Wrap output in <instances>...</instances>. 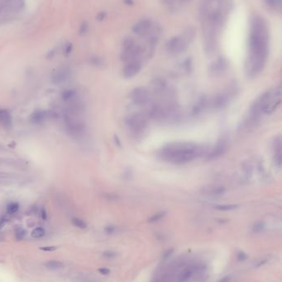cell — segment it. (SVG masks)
<instances>
[{"mask_svg": "<svg viewBox=\"0 0 282 282\" xmlns=\"http://www.w3.org/2000/svg\"><path fill=\"white\" fill-rule=\"evenodd\" d=\"M103 255H104L105 257H107V258H113V257H114V256H116V253H115L114 252H113V251H106V252L104 253Z\"/></svg>", "mask_w": 282, "mask_h": 282, "instance_id": "obj_32", "label": "cell"}, {"mask_svg": "<svg viewBox=\"0 0 282 282\" xmlns=\"http://www.w3.org/2000/svg\"><path fill=\"white\" fill-rule=\"evenodd\" d=\"M238 258L239 260H244L247 258V255L244 253H242V252H240L238 254Z\"/></svg>", "mask_w": 282, "mask_h": 282, "instance_id": "obj_36", "label": "cell"}, {"mask_svg": "<svg viewBox=\"0 0 282 282\" xmlns=\"http://www.w3.org/2000/svg\"><path fill=\"white\" fill-rule=\"evenodd\" d=\"M225 191H226V190L224 187H214L210 188V191H208V194H210V196L218 197V196H223Z\"/></svg>", "mask_w": 282, "mask_h": 282, "instance_id": "obj_22", "label": "cell"}, {"mask_svg": "<svg viewBox=\"0 0 282 282\" xmlns=\"http://www.w3.org/2000/svg\"><path fill=\"white\" fill-rule=\"evenodd\" d=\"M176 1L179 2L180 3H187L188 1H189V0H176Z\"/></svg>", "mask_w": 282, "mask_h": 282, "instance_id": "obj_42", "label": "cell"}, {"mask_svg": "<svg viewBox=\"0 0 282 282\" xmlns=\"http://www.w3.org/2000/svg\"><path fill=\"white\" fill-rule=\"evenodd\" d=\"M40 249L45 252H53L57 249V247H54V246H48V247H41Z\"/></svg>", "mask_w": 282, "mask_h": 282, "instance_id": "obj_33", "label": "cell"}, {"mask_svg": "<svg viewBox=\"0 0 282 282\" xmlns=\"http://www.w3.org/2000/svg\"><path fill=\"white\" fill-rule=\"evenodd\" d=\"M142 69V64L139 60H134L128 62L122 70L123 76L126 78H132L140 72Z\"/></svg>", "mask_w": 282, "mask_h": 282, "instance_id": "obj_9", "label": "cell"}, {"mask_svg": "<svg viewBox=\"0 0 282 282\" xmlns=\"http://www.w3.org/2000/svg\"><path fill=\"white\" fill-rule=\"evenodd\" d=\"M71 222H72L73 225H75L76 227L79 228V229H85L87 228V224H86L83 219L77 218V217L73 218Z\"/></svg>", "mask_w": 282, "mask_h": 282, "instance_id": "obj_23", "label": "cell"}, {"mask_svg": "<svg viewBox=\"0 0 282 282\" xmlns=\"http://www.w3.org/2000/svg\"><path fill=\"white\" fill-rule=\"evenodd\" d=\"M26 235V231L23 229H20L16 232V238L18 239H23Z\"/></svg>", "mask_w": 282, "mask_h": 282, "instance_id": "obj_30", "label": "cell"}, {"mask_svg": "<svg viewBox=\"0 0 282 282\" xmlns=\"http://www.w3.org/2000/svg\"><path fill=\"white\" fill-rule=\"evenodd\" d=\"M45 235V229L41 227H37L35 228L31 233V236L32 238H35V239H39L41 238Z\"/></svg>", "mask_w": 282, "mask_h": 282, "instance_id": "obj_24", "label": "cell"}, {"mask_svg": "<svg viewBox=\"0 0 282 282\" xmlns=\"http://www.w3.org/2000/svg\"><path fill=\"white\" fill-rule=\"evenodd\" d=\"M104 17H105L104 13V12H100L97 18H98V20H102V19L104 18Z\"/></svg>", "mask_w": 282, "mask_h": 282, "instance_id": "obj_39", "label": "cell"}, {"mask_svg": "<svg viewBox=\"0 0 282 282\" xmlns=\"http://www.w3.org/2000/svg\"><path fill=\"white\" fill-rule=\"evenodd\" d=\"M114 139H115V143H116V144H118V146H120V143H119V139H118V136H114Z\"/></svg>", "mask_w": 282, "mask_h": 282, "instance_id": "obj_40", "label": "cell"}, {"mask_svg": "<svg viewBox=\"0 0 282 282\" xmlns=\"http://www.w3.org/2000/svg\"><path fill=\"white\" fill-rule=\"evenodd\" d=\"M73 50V45L71 43H68L66 44V46H65V49H64V54L65 55H69L71 53Z\"/></svg>", "mask_w": 282, "mask_h": 282, "instance_id": "obj_31", "label": "cell"}, {"mask_svg": "<svg viewBox=\"0 0 282 282\" xmlns=\"http://www.w3.org/2000/svg\"><path fill=\"white\" fill-rule=\"evenodd\" d=\"M233 88H235V87H229V89H227V91L217 94L212 101L213 107L215 109H222L226 107L229 101L230 98L233 96L232 94H234V92H233Z\"/></svg>", "mask_w": 282, "mask_h": 282, "instance_id": "obj_8", "label": "cell"}, {"mask_svg": "<svg viewBox=\"0 0 282 282\" xmlns=\"http://www.w3.org/2000/svg\"><path fill=\"white\" fill-rule=\"evenodd\" d=\"M19 210V204L17 202H12L9 205H8L7 206V212L9 215H13V214L17 213Z\"/></svg>", "mask_w": 282, "mask_h": 282, "instance_id": "obj_25", "label": "cell"}, {"mask_svg": "<svg viewBox=\"0 0 282 282\" xmlns=\"http://www.w3.org/2000/svg\"><path fill=\"white\" fill-rule=\"evenodd\" d=\"M268 52L267 29L264 21L254 17L250 36V54L247 63V74L255 76L264 68Z\"/></svg>", "mask_w": 282, "mask_h": 282, "instance_id": "obj_1", "label": "cell"}, {"mask_svg": "<svg viewBox=\"0 0 282 282\" xmlns=\"http://www.w3.org/2000/svg\"><path fill=\"white\" fill-rule=\"evenodd\" d=\"M11 115L5 110H0V122L5 126H9L11 123Z\"/></svg>", "mask_w": 282, "mask_h": 282, "instance_id": "obj_21", "label": "cell"}, {"mask_svg": "<svg viewBox=\"0 0 282 282\" xmlns=\"http://www.w3.org/2000/svg\"><path fill=\"white\" fill-rule=\"evenodd\" d=\"M45 267L47 268V269H49V270H59V269H61V268L64 267V264H63V262H60V261H55V260H51V261H48L45 264Z\"/></svg>", "mask_w": 282, "mask_h": 282, "instance_id": "obj_18", "label": "cell"}, {"mask_svg": "<svg viewBox=\"0 0 282 282\" xmlns=\"http://www.w3.org/2000/svg\"><path fill=\"white\" fill-rule=\"evenodd\" d=\"M143 48L137 45L132 40H126L123 44V49L121 53V60L124 62L137 60L143 54Z\"/></svg>", "mask_w": 282, "mask_h": 282, "instance_id": "obj_5", "label": "cell"}, {"mask_svg": "<svg viewBox=\"0 0 282 282\" xmlns=\"http://www.w3.org/2000/svg\"><path fill=\"white\" fill-rule=\"evenodd\" d=\"M4 225H5V219L3 218H0V229H2Z\"/></svg>", "mask_w": 282, "mask_h": 282, "instance_id": "obj_38", "label": "cell"}, {"mask_svg": "<svg viewBox=\"0 0 282 282\" xmlns=\"http://www.w3.org/2000/svg\"><path fill=\"white\" fill-rule=\"evenodd\" d=\"M114 230H115V229L113 226H108V227L105 229V232L107 233H114Z\"/></svg>", "mask_w": 282, "mask_h": 282, "instance_id": "obj_37", "label": "cell"}, {"mask_svg": "<svg viewBox=\"0 0 282 282\" xmlns=\"http://www.w3.org/2000/svg\"><path fill=\"white\" fill-rule=\"evenodd\" d=\"M70 77V71L68 69H61L53 75L52 83L55 84H63Z\"/></svg>", "mask_w": 282, "mask_h": 282, "instance_id": "obj_13", "label": "cell"}, {"mask_svg": "<svg viewBox=\"0 0 282 282\" xmlns=\"http://www.w3.org/2000/svg\"><path fill=\"white\" fill-rule=\"evenodd\" d=\"M228 280H229V278H228V277H224V279L221 280L220 281H218V282H227V281H228Z\"/></svg>", "mask_w": 282, "mask_h": 282, "instance_id": "obj_41", "label": "cell"}, {"mask_svg": "<svg viewBox=\"0 0 282 282\" xmlns=\"http://www.w3.org/2000/svg\"><path fill=\"white\" fill-rule=\"evenodd\" d=\"M204 153V147L198 144L191 142H176L163 147L159 154L165 161L182 164L195 160Z\"/></svg>", "mask_w": 282, "mask_h": 282, "instance_id": "obj_2", "label": "cell"}, {"mask_svg": "<svg viewBox=\"0 0 282 282\" xmlns=\"http://www.w3.org/2000/svg\"><path fill=\"white\" fill-rule=\"evenodd\" d=\"M99 271L102 274V275H104V276L105 275H108L109 272H110L109 269H108V268H99Z\"/></svg>", "mask_w": 282, "mask_h": 282, "instance_id": "obj_34", "label": "cell"}, {"mask_svg": "<svg viewBox=\"0 0 282 282\" xmlns=\"http://www.w3.org/2000/svg\"><path fill=\"white\" fill-rule=\"evenodd\" d=\"M189 38H190V33H187L185 37L177 36L171 38L166 44V51L171 55H179L185 50Z\"/></svg>", "mask_w": 282, "mask_h": 282, "instance_id": "obj_6", "label": "cell"}, {"mask_svg": "<svg viewBox=\"0 0 282 282\" xmlns=\"http://www.w3.org/2000/svg\"><path fill=\"white\" fill-rule=\"evenodd\" d=\"M207 106V99L205 97H201L198 101H196L195 106L192 108V114L193 115H199L204 112L205 107Z\"/></svg>", "mask_w": 282, "mask_h": 282, "instance_id": "obj_16", "label": "cell"}, {"mask_svg": "<svg viewBox=\"0 0 282 282\" xmlns=\"http://www.w3.org/2000/svg\"><path fill=\"white\" fill-rule=\"evenodd\" d=\"M3 4L11 11L20 12L25 7V0H3Z\"/></svg>", "mask_w": 282, "mask_h": 282, "instance_id": "obj_14", "label": "cell"}, {"mask_svg": "<svg viewBox=\"0 0 282 282\" xmlns=\"http://www.w3.org/2000/svg\"><path fill=\"white\" fill-rule=\"evenodd\" d=\"M41 217L42 219H47V211H46V210H45L44 208H42L41 210Z\"/></svg>", "mask_w": 282, "mask_h": 282, "instance_id": "obj_35", "label": "cell"}, {"mask_svg": "<svg viewBox=\"0 0 282 282\" xmlns=\"http://www.w3.org/2000/svg\"><path fill=\"white\" fill-rule=\"evenodd\" d=\"M256 101L262 110V113H272L281 102L280 88H276L265 92Z\"/></svg>", "mask_w": 282, "mask_h": 282, "instance_id": "obj_3", "label": "cell"}, {"mask_svg": "<svg viewBox=\"0 0 282 282\" xmlns=\"http://www.w3.org/2000/svg\"><path fill=\"white\" fill-rule=\"evenodd\" d=\"M0 12H1V6H0Z\"/></svg>", "mask_w": 282, "mask_h": 282, "instance_id": "obj_43", "label": "cell"}, {"mask_svg": "<svg viewBox=\"0 0 282 282\" xmlns=\"http://www.w3.org/2000/svg\"><path fill=\"white\" fill-rule=\"evenodd\" d=\"M88 27H89V26H88V23L85 22H83L80 24L79 29V35L83 36V35L86 34L88 32Z\"/></svg>", "mask_w": 282, "mask_h": 282, "instance_id": "obj_27", "label": "cell"}, {"mask_svg": "<svg viewBox=\"0 0 282 282\" xmlns=\"http://www.w3.org/2000/svg\"><path fill=\"white\" fill-rule=\"evenodd\" d=\"M252 229L254 232H262V231L264 229V225H263V223L259 222V223L255 224L254 226H253Z\"/></svg>", "mask_w": 282, "mask_h": 282, "instance_id": "obj_28", "label": "cell"}, {"mask_svg": "<svg viewBox=\"0 0 282 282\" xmlns=\"http://www.w3.org/2000/svg\"><path fill=\"white\" fill-rule=\"evenodd\" d=\"M151 28V22L149 20L140 21L139 22L135 24L132 28V31L135 34L138 36H145L147 35Z\"/></svg>", "mask_w": 282, "mask_h": 282, "instance_id": "obj_11", "label": "cell"}, {"mask_svg": "<svg viewBox=\"0 0 282 282\" xmlns=\"http://www.w3.org/2000/svg\"><path fill=\"white\" fill-rule=\"evenodd\" d=\"M281 137L280 136H277L275 139V141L273 143V150H274V160L275 163L278 166L280 167L281 166Z\"/></svg>", "mask_w": 282, "mask_h": 282, "instance_id": "obj_12", "label": "cell"}, {"mask_svg": "<svg viewBox=\"0 0 282 282\" xmlns=\"http://www.w3.org/2000/svg\"><path fill=\"white\" fill-rule=\"evenodd\" d=\"M76 95H77V92H76V90L68 89L62 92L61 98L64 101H72L73 99L76 98Z\"/></svg>", "mask_w": 282, "mask_h": 282, "instance_id": "obj_19", "label": "cell"}, {"mask_svg": "<svg viewBox=\"0 0 282 282\" xmlns=\"http://www.w3.org/2000/svg\"><path fill=\"white\" fill-rule=\"evenodd\" d=\"M125 124L129 133L134 136L143 135L147 126L146 115L141 112H134L127 115Z\"/></svg>", "mask_w": 282, "mask_h": 282, "instance_id": "obj_4", "label": "cell"}, {"mask_svg": "<svg viewBox=\"0 0 282 282\" xmlns=\"http://www.w3.org/2000/svg\"><path fill=\"white\" fill-rule=\"evenodd\" d=\"M47 115V112L45 111H36L31 115V121L34 124H41L46 121Z\"/></svg>", "mask_w": 282, "mask_h": 282, "instance_id": "obj_17", "label": "cell"}, {"mask_svg": "<svg viewBox=\"0 0 282 282\" xmlns=\"http://www.w3.org/2000/svg\"><path fill=\"white\" fill-rule=\"evenodd\" d=\"M163 216H164V213H157L156 215L151 217L150 219H149V221L150 222H156L158 221V220H160L161 218H162Z\"/></svg>", "mask_w": 282, "mask_h": 282, "instance_id": "obj_29", "label": "cell"}, {"mask_svg": "<svg viewBox=\"0 0 282 282\" xmlns=\"http://www.w3.org/2000/svg\"><path fill=\"white\" fill-rule=\"evenodd\" d=\"M238 207L237 205H217L215 208L218 210H224V211H227V210H233L234 209Z\"/></svg>", "mask_w": 282, "mask_h": 282, "instance_id": "obj_26", "label": "cell"}, {"mask_svg": "<svg viewBox=\"0 0 282 282\" xmlns=\"http://www.w3.org/2000/svg\"><path fill=\"white\" fill-rule=\"evenodd\" d=\"M227 140H226L225 139H222L220 140H218V142L217 143L215 147H214V148L213 149L212 151L207 155V158H208V159H210V160L218 158V157L223 155L224 153H225V151L227 150Z\"/></svg>", "mask_w": 282, "mask_h": 282, "instance_id": "obj_10", "label": "cell"}, {"mask_svg": "<svg viewBox=\"0 0 282 282\" xmlns=\"http://www.w3.org/2000/svg\"><path fill=\"white\" fill-rule=\"evenodd\" d=\"M192 269H185L182 272L179 274L177 278L175 279V282H185L192 276Z\"/></svg>", "mask_w": 282, "mask_h": 282, "instance_id": "obj_20", "label": "cell"}, {"mask_svg": "<svg viewBox=\"0 0 282 282\" xmlns=\"http://www.w3.org/2000/svg\"><path fill=\"white\" fill-rule=\"evenodd\" d=\"M227 69V63L224 59H219L213 64L210 68V72L213 75H220Z\"/></svg>", "mask_w": 282, "mask_h": 282, "instance_id": "obj_15", "label": "cell"}, {"mask_svg": "<svg viewBox=\"0 0 282 282\" xmlns=\"http://www.w3.org/2000/svg\"><path fill=\"white\" fill-rule=\"evenodd\" d=\"M130 98L136 106L144 107L150 103L151 93L146 88L137 87L135 88L130 93Z\"/></svg>", "mask_w": 282, "mask_h": 282, "instance_id": "obj_7", "label": "cell"}]
</instances>
